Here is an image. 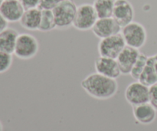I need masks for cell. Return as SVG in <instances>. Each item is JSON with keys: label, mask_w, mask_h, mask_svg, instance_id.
I'll return each mask as SVG.
<instances>
[{"label": "cell", "mask_w": 157, "mask_h": 131, "mask_svg": "<svg viewBox=\"0 0 157 131\" xmlns=\"http://www.w3.org/2000/svg\"><path fill=\"white\" fill-rule=\"evenodd\" d=\"M125 98L133 107L149 103L150 87L141 84L140 81H134L126 88Z\"/></svg>", "instance_id": "52a82bcc"}, {"label": "cell", "mask_w": 157, "mask_h": 131, "mask_svg": "<svg viewBox=\"0 0 157 131\" xmlns=\"http://www.w3.org/2000/svg\"><path fill=\"white\" fill-rule=\"evenodd\" d=\"M41 17V10L39 8L25 9L20 19V25L29 31L38 30Z\"/></svg>", "instance_id": "5bb4252c"}, {"label": "cell", "mask_w": 157, "mask_h": 131, "mask_svg": "<svg viewBox=\"0 0 157 131\" xmlns=\"http://www.w3.org/2000/svg\"><path fill=\"white\" fill-rule=\"evenodd\" d=\"M147 59H148V57L146 56L144 54L141 53L140 54L139 57H138L137 60H136V63L133 65V68H132L131 71H130V75H131L132 78L134 80L138 81L139 80L140 76L141 73L144 71V67H146V64H147Z\"/></svg>", "instance_id": "d6986e66"}, {"label": "cell", "mask_w": 157, "mask_h": 131, "mask_svg": "<svg viewBox=\"0 0 157 131\" xmlns=\"http://www.w3.org/2000/svg\"><path fill=\"white\" fill-rule=\"evenodd\" d=\"M149 103L157 111V83L150 87V98Z\"/></svg>", "instance_id": "7402d4cb"}, {"label": "cell", "mask_w": 157, "mask_h": 131, "mask_svg": "<svg viewBox=\"0 0 157 131\" xmlns=\"http://www.w3.org/2000/svg\"><path fill=\"white\" fill-rule=\"evenodd\" d=\"M8 21H6V18L2 16V15L0 12V32H2L4 29L8 28Z\"/></svg>", "instance_id": "cb8c5ba5"}, {"label": "cell", "mask_w": 157, "mask_h": 131, "mask_svg": "<svg viewBox=\"0 0 157 131\" xmlns=\"http://www.w3.org/2000/svg\"><path fill=\"white\" fill-rule=\"evenodd\" d=\"M121 35L126 45L135 48H140L145 44L147 33L145 27L137 21H132L121 29Z\"/></svg>", "instance_id": "7a4b0ae2"}, {"label": "cell", "mask_w": 157, "mask_h": 131, "mask_svg": "<svg viewBox=\"0 0 157 131\" xmlns=\"http://www.w3.org/2000/svg\"><path fill=\"white\" fill-rule=\"evenodd\" d=\"M78 6L72 0H64L52 10L56 28L64 29L73 25Z\"/></svg>", "instance_id": "3957f363"}, {"label": "cell", "mask_w": 157, "mask_h": 131, "mask_svg": "<svg viewBox=\"0 0 157 131\" xmlns=\"http://www.w3.org/2000/svg\"><path fill=\"white\" fill-rule=\"evenodd\" d=\"M0 131H3V125L1 121H0Z\"/></svg>", "instance_id": "484cf974"}, {"label": "cell", "mask_w": 157, "mask_h": 131, "mask_svg": "<svg viewBox=\"0 0 157 131\" xmlns=\"http://www.w3.org/2000/svg\"><path fill=\"white\" fill-rule=\"evenodd\" d=\"M152 58H153V66L155 67V70H156L157 73V54L154 55L153 56H152Z\"/></svg>", "instance_id": "d4e9b609"}, {"label": "cell", "mask_w": 157, "mask_h": 131, "mask_svg": "<svg viewBox=\"0 0 157 131\" xmlns=\"http://www.w3.org/2000/svg\"><path fill=\"white\" fill-rule=\"evenodd\" d=\"M18 35V31L9 27L0 32V51L14 54Z\"/></svg>", "instance_id": "9a60e30c"}, {"label": "cell", "mask_w": 157, "mask_h": 131, "mask_svg": "<svg viewBox=\"0 0 157 131\" xmlns=\"http://www.w3.org/2000/svg\"><path fill=\"white\" fill-rule=\"evenodd\" d=\"M3 1H4V0H0V6H1V5H2V4Z\"/></svg>", "instance_id": "4316f807"}, {"label": "cell", "mask_w": 157, "mask_h": 131, "mask_svg": "<svg viewBox=\"0 0 157 131\" xmlns=\"http://www.w3.org/2000/svg\"><path fill=\"white\" fill-rule=\"evenodd\" d=\"M39 48L38 40L33 35L28 33L19 34L15 44L14 55L22 60L34 58Z\"/></svg>", "instance_id": "277c9868"}, {"label": "cell", "mask_w": 157, "mask_h": 131, "mask_svg": "<svg viewBox=\"0 0 157 131\" xmlns=\"http://www.w3.org/2000/svg\"><path fill=\"white\" fill-rule=\"evenodd\" d=\"M98 19V15L93 5L84 3L78 6L73 26L78 30L88 31L92 29Z\"/></svg>", "instance_id": "5b68a950"}, {"label": "cell", "mask_w": 157, "mask_h": 131, "mask_svg": "<svg viewBox=\"0 0 157 131\" xmlns=\"http://www.w3.org/2000/svg\"><path fill=\"white\" fill-rule=\"evenodd\" d=\"M134 8L130 2L128 0H115L112 17L121 28L132 22L134 18Z\"/></svg>", "instance_id": "ba28073f"}, {"label": "cell", "mask_w": 157, "mask_h": 131, "mask_svg": "<svg viewBox=\"0 0 157 131\" xmlns=\"http://www.w3.org/2000/svg\"><path fill=\"white\" fill-rule=\"evenodd\" d=\"M12 64V55L0 51V74L9 70Z\"/></svg>", "instance_id": "ffe728a7"}, {"label": "cell", "mask_w": 157, "mask_h": 131, "mask_svg": "<svg viewBox=\"0 0 157 131\" xmlns=\"http://www.w3.org/2000/svg\"><path fill=\"white\" fill-rule=\"evenodd\" d=\"M81 85L87 94L98 100H107L113 98L118 89L116 79L97 72L87 75L82 80Z\"/></svg>", "instance_id": "6da1fadb"}, {"label": "cell", "mask_w": 157, "mask_h": 131, "mask_svg": "<svg viewBox=\"0 0 157 131\" xmlns=\"http://www.w3.org/2000/svg\"><path fill=\"white\" fill-rule=\"evenodd\" d=\"M140 54V52L139 49L127 45L125 46V48L117 58V61L122 75H127L130 74V71L136 63Z\"/></svg>", "instance_id": "8fae6325"}, {"label": "cell", "mask_w": 157, "mask_h": 131, "mask_svg": "<svg viewBox=\"0 0 157 131\" xmlns=\"http://www.w3.org/2000/svg\"><path fill=\"white\" fill-rule=\"evenodd\" d=\"M25 10L19 0H4L0 6V12L9 23L19 21Z\"/></svg>", "instance_id": "7c38bea8"}, {"label": "cell", "mask_w": 157, "mask_h": 131, "mask_svg": "<svg viewBox=\"0 0 157 131\" xmlns=\"http://www.w3.org/2000/svg\"><path fill=\"white\" fill-rule=\"evenodd\" d=\"M115 0H94L93 6L98 18L112 17Z\"/></svg>", "instance_id": "e0dca14e"}, {"label": "cell", "mask_w": 157, "mask_h": 131, "mask_svg": "<svg viewBox=\"0 0 157 131\" xmlns=\"http://www.w3.org/2000/svg\"><path fill=\"white\" fill-rule=\"evenodd\" d=\"M94 66L97 73L113 79H117L122 75L117 59L114 58L101 56L96 59Z\"/></svg>", "instance_id": "30bf717a"}, {"label": "cell", "mask_w": 157, "mask_h": 131, "mask_svg": "<svg viewBox=\"0 0 157 131\" xmlns=\"http://www.w3.org/2000/svg\"><path fill=\"white\" fill-rule=\"evenodd\" d=\"M55 29H56V24L53 12L52 10H41V21L38 31L41 32H48Z\"/></svg>", "instance_id": "ac0fdd59"}, {"label": "cell", "mask_w": 157, "mask_h": 131, "mask_svg": "<svg viewBox=\"0 0 157 131\" xmlns=\"http://www.w3.org/2000/svg\"><path fill=\"white\" fill-rule=\"evenodd\" d=\"M156 113V109L150 103L133 107V114L135 120L136 122L144 125H149L154 122Z\"/></svg>", "instance_id": "4fadbf2b"}, {"label": "cell", "mask_w": 157, "mask_h": 131, "mask_svg": "<svg viewBox=\"0 0 157 131\" xmlns=\"http://www.w3.org/2000/svg\"><path fill=\"white\" fill-rule=\"evenodd\" d=\"M25 9L38 8L41 0H19Z\"/></svg>", "instance_id": "603a6c76"}, {"label": "cell", "mask_w": 157, "mask_h": 131, "mask_svg": "<svg viewBox=\"0 0 157 131\" xmlns=\"http://www.w3.org/2000/svg\"><path fill=\"white\" fill-rule=\"evenodd\" d=\"M64 0H41L38 8L41 10H53Z\"/></svg>", "instance_id": "44dd1931"}, {"label": "cell", "mask_w": 157, "mask_h": 131, "mask_svg": "<svg viewBox=\"0 0 157 131\" xmlns=\"http://www.w3.org/2000/svg\"><path fill=\"white\" fill-rule=\"evenodd\" d=\"M125 46L126 43L121 33L117 34L101 39L98 47V53L101 57L117 59Z\"/></svg>", "instance_id": "8992f818"}, {"label": "cell", "mask_w": 157, "mask_h": 131, "mask_svg": "<svg viewBox=\"0 0 157 131\" xmlns=\"http://www.w3.org/2000/svg\"><path fill=\"white\" fill-rule=\"evenodd\" d=\"M138 81L148 87H150L157 83V73L153 66L152 56L148 57L146 67L141 73Z\"/></svg>", "instance_id": "2e32d148"}, {"label": "cell", "mask_w": 157, "mask_h": 131, "mask_svg": "<svg viewBox=\"0 0 157 131\" xmlns=\"http://www.w3.org/2000/svg\"><path fill=\"white\" fill-rule=\"evenodd\" d=\"M121 26L113 17L98 18L92 28L94 34L101 39L121 33Z\"/></svg>", "instance_id": "9c48e42d"}]
</instances>
